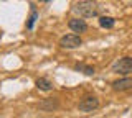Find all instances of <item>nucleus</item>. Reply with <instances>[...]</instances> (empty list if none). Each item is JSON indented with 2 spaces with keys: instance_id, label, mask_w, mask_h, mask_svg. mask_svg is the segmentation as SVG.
Masks as SVG:
<instances>
[{
  "instance_id": "obj_10",
  "label": "nucleus",
  "mask_w": 132,
  "mask_h": 118,
  "mask_svg": "<svg viewBox=\"0 0 132 118\" xmlns=\"http://www.w3.org/2000/svg\"><path fill=\"white\" fill-rule=\"evenodd\" d=\"M99 25H101V28L111 30V28H114V25H116V20L112 17H101L99 18Z\"/></svg>"
},
{
  "instance_id": "obj_2",
  "label": "nucleus",
  "mask_w": 132,
  "mask_h": 118,
  "mask_svg": "<svg viewBox=\"0 0 132 118\" xmlns=\"http://www.w3.org/2000/svg\"><path fill=\"white\" fill-rule=\"evenodd\" d=\"M97 107H99V99L94 97V95L84 97V99L79 102V105H78L79 112H82V113H91V112H94V110H97Z\"/></svg>"
},
{
  "instance_id": "obj_6",
  "label": "nucleus",
  "mask_w": 132,
  "mask_h": 118,
  "mask_svg": "<svg viewBox=\"0 0 132 118\" xmlns=\"http://www.w3.org/2000/svg\"><path fill=\"white\" fill-rule=\"evenodd\" d=\"M69 30L74 31V33H84L86 30H88V25H86L84 20H79V18H71L68 23Z\"/></svg>"
},
{
  "instance_id": "obj_7",
  "label": "nucleus",
  "mask_w": 132,
  "mask_h": 118,
  "mask_svg": "<svg viewBox=\"0 0 132 118\" xmlns=\"http://www.w3.org/2000/svg\"><path fill=\"white\" fill-rule=\"evenodd\" d=\"M36 87H38L40 90H45V92L53 90V84L50 82L46 77H40V79H36Z\"/></svg>"
},
{
  "instance_id": "obj_1",
  "label": "nucleus",
  "mask_w": 132,
  "mask_h": 118,
  "mask_svg": "<svg viewBox=\"0 0 132 118\" xmlns=\"http://www.w3.org/2000/svg\"><path fill=\"white\" fill-rule=\"evenodd\" d=\"M74 12L79 13V17L93 18V17H96V15H97L99 7H97L96 2H93V0H82V2H79L76 7H74Z\"/></svg>"
},
{
  "instance_id": "obj_4",
  "label": "nucleus",
  "mask_w": 132,
  "mask_h": 118,
  "mask_svg": "<svg viewBox=\"0 0 132 118\" xmlns=\"http://www.w3.org/2000/svg\"><path fill=\"white\" fill-rule=\"evenodd\" d=\"M112 71L117 72V74H122V76L132 72V58L126 56V58H121L119 61H116L112 66Z\"/></svg>"
},
{
  "instance_id": "obj_5",
  "label": "nucleus",
  "mask_w": 132,
  "mask_h": 118,
  "mask_svg": "<svg viewBox=\"0 0 132 118\" xmlns=\"http://www.w3.org/2000/svg\"><path fill=\"white\" fill-rule=\"evenodd\" d=\"M112 89L116 92H124V90L132 89V77H124V79H119L116 82H112Z\"/></svg>"
},
{
  "instance_id": "obj_9",
  "label": "nucleus",
  "mask_w": 132,
  "mask_h": 118,
  "mask_svg": "<svg viewBox=\"0 0 132 118\" xmlns=\"http://www.w3.org/2000/svg\"><path fill=\"white\" fill-rule=\"evenodd\" d=\"M31 7V13H30V17H28V20H27V28L28 30H33V26H35V22L38 20V12H36V8L33 5H30Z\"/></svg>"
},
{
  "instance_id": "obj_3",
  "label": "nucleus",
  "mask_w": 132,
  "mask_h": 118,
  "mask_svg": "<svg viewBox=\"0 0 132 118\" xmlns=\"http://www.w3.org/2000/svg\"><path fill=\"white\" fill-rule=\"evenodd\" d=\"M82 44V39L79 38V35H64L63 38L60 39V46L64 48V49H76V48H79Z\"/></svg>"
},
{
  "instance_id": "obj_11",
  "label": "nucleus",
  "mask_w": 132,
  "mask_h": 118,
  "mask_svg": "<svg viewBox=\"0 0 132 118\" xmlns=\"http://www.w3.org/2000/svg\"><path fill=\"white\" fill-rule=\"evenodd\" d=\"M74 69H76V71H79V72H84L86 76H93L94 74V71H96V69H94L93 66H86V64H76V66H74Z\"/></svg>"
},
{
  "instance_id": "obj_8",
  "label": "nucleus",
  "mask_w": 132,
  "mask_h": 118,
  "mask_svg": "<svg viewBox=\"0 0 132 118\" xmlns=\"http://www.w3.org/2000/svg\"><path fill=\"white\" fill-rule=\"evenodd\" d=\"M56 107H58V102L53 100V99L45 100V102H41V103H40V108L45 110V112H53V110H56Z\"/></svg>"
},
{
  "instance_id": "obj_12",
  "label": "nucleus",
  "mask_w": 132,
  "mask_h": 118,
  "mask_svg": "<svg viewBox=\"0 0 132 118\" xmlns=\"http://www.w3.org/2000/svg\"><path fill=\"white\" fill-rule=\"evenodd\" d=\"M40 2H48V0H40Z\"/></svg>"
}]
</instances>
